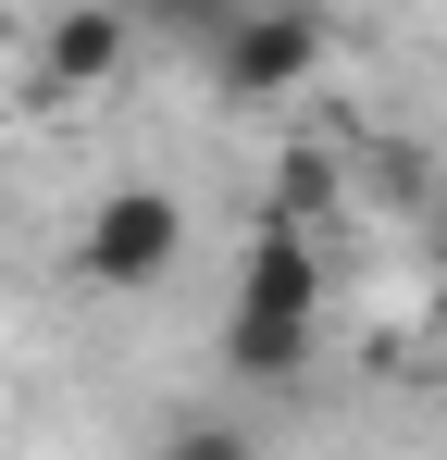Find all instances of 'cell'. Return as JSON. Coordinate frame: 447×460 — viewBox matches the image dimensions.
I'll list each match as a JSON object with an SVG mask.
<instances>
[{
    "mask_svg": "<svg viewBox=\"0 0 447 460\" xmlns=\"http://www.w3.org/2000/svg\"><path fill=\"white\" fill-rule=\"evenodd\" d=\"M187 261V199L174 187H100V212H87V236H74V287H100V299H137V287H162Z\"/></svg>",
    "mask_w": 447,
    "mask_h": 460,
    "instance_id": "6da1fadb",
    "label": "cell"
},
{
    "mask_svg": "<svg viewBox=\"0 0 447 460\" xmlns=\"http://www.w3.org/2000/svg\"><path fill=\"white\" fill-rule=\"evenodd\" d=\"M323 50H336V25L311 0H236L212 25V87L224 100H298L323 75Z\"/></svg>",
    "mask_w": 447,
    "mask_h": 460,
    "instance_id": "7a4b0ae2",
    "label": "cell"
},
{
    "mask_svg": "<svg viewBox=\"0 0 447 460\" xmlns=\"http://www.w3.org/2000/svg\"><path fill=\"white\" fill-rule=\"evenodd\" d=\"M125 38H137L125 0H63L50 38H38V100H87V87H112V75H125Z\"/></svg>",
    "mask_w": 447,
    "mask_h": 460,
    "instance_id": "3957f363",
    "label": "cell"
},
{
    "mask_svg": "<svg viewBox=\"0 0 447 460\" xmlns=\"http://www.w3.org/2000/svg\"><path fill=\"white\" fill-rule=\"evenodd\" d=\"M236 311H286V323H323V249H311V225H274L249 236V261H236Z\"/></svg>",
    "mask_w": 447,
    "mask_h": 460,
    "instance_id": "277c9868",
    "label": "cell"
},
{
    "mask_svg": "<svg viewBox=\"0 0 447 460\" xmlns=\"http://www.w3.org/2000/svg\"><path fill=\"white\" fill-rule=\"evenodd\" d=\"M323 349V323H286V311H224V374L236 385H298Z\"/></svg>",
    "mask_w": 447,
    "mask_h": 460,
    "instance_id": "5b68a950",
    "label": "cell"
},
{
    "mask_svg": "<svg viewBox=\"0 0 447 460\" xmlns=\"http://www.w3.org/2000/svg\"><path fill=\"white\" fill-rule=\"evenodd\" d=\"M162 460H261V448H249V423H174Z\"/></svg>",
    "mask_w": 447,
    "mask_h": 460,
    "instance_id": "8992f818",
    "label": "cell"
},
{
    "mask_svg": "<svg viewBox=\"0 0 447 460\" xmlns=\"http://www.w3.org/2000/svg\"><path fill=\"white\" fill-rule=\"evenodd\" d=\"M125 13H137V25H199V38H212L236 0H125Z\"/></svg>",
    "mask_w": 447,
    "mask_h": 460,
    "instance_id": "52a82bcc",
    "label": "cell"
}]
</instances>
